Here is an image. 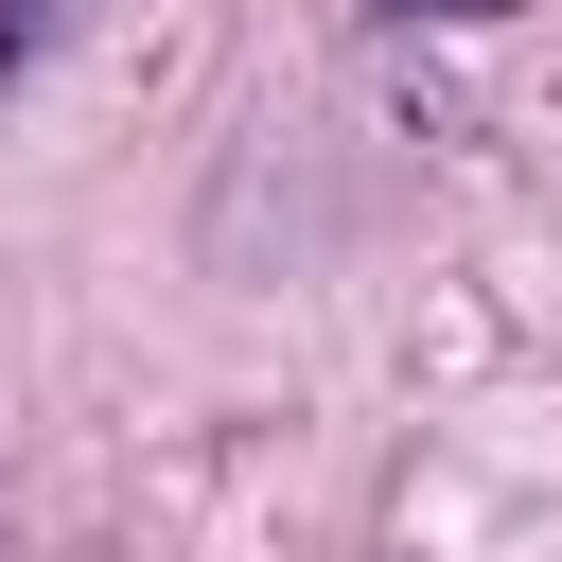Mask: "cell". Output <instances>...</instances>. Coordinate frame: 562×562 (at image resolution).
<instances>
[{"label":"cell","mask_w":562,"mask_h":562,"mask_svg":"<svg viewBox=\"0 0 562 562\" xmlns=\"http://www.w3.org/2000/svg\"><path fill=\"white\" fill-rule=\"evenodd\" d=\"M70 18H88V0H0V88H18V70H35V53L70 35Z\"/></svg>","instance_id":"cell-1"},{"label":"cell","mask_w":562,"mask_h":562,"mask_svg":"<svg viewBox=\"0 0 562 562\" xmlns=\"http://www.w3.org/2000/svg\"><path fill=\"white\" fill-rule=\"evenodd\" d=\"M369 18H527V0H369Z\"/></svg>","instance_id":"cell-2"}]
</instances>
